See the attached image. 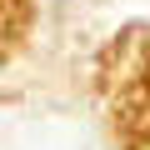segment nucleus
<instances>
[{
    "label": "nucleus",
    "instance_id": "obj_1",
    "mask_svg": "<svg viewBox=\"0 0 150 150\" xmlns=\"http://www.w3.org/2000/svg\"><path fill=\"white\" fill-rule=\"evenodd\" d=\"M110 110L125 150H150V45L130 50L110 75Z\"/></svg>",
    "mask_w": 150,
    "mask_h": 150
},
{
    "label": "nucleus",
    "instance_id": "obj_2",
    "mask_svg": "<svg viewBox=\"0 0 150 150\" xmlns=\"http://www.w3.org/2000/svg\"><path fill=\"white\" fill-rule=\"evenodd\" d=\"M5 5H10V0H0V15H5Z\"/></svg>",
    "mask_w": 150,
    "mask_h": 150
}]
</instances>
